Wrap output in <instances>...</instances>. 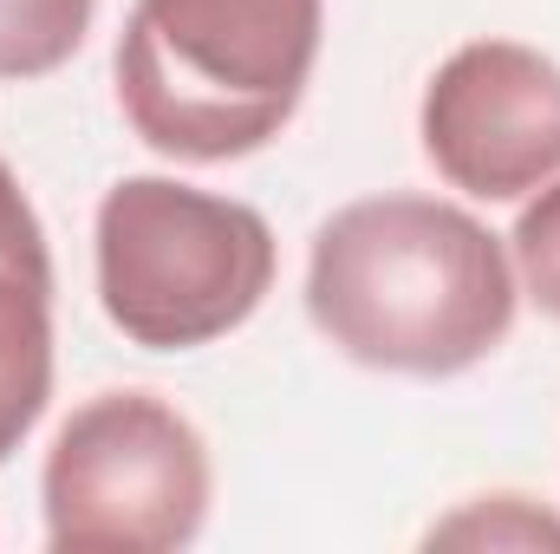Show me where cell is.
<instances>
[{
	"label": "cell",
	"mask_w": 560,
	"mask_h": 554,
	"mask_svg": "<svg viewBox=\"0 0 560 554\" xmlns=\"http://www.w3.org/2000/svg\"><path fill=\"white\" fill-rule=\"evenodd\" d=\"M306 320L352 366L456 379L515 326V262L469 209L436 196H359L306 255Z\"/></svg>",
	"instance_id": "cell-1"
},
{
	"label": "cell",
	"mask_w": 560,
	"mask_h": 554,
	"mask_svg": "<svg viewBox=\"0 0 560 554\" xmlns=\"http://www.w3.org/2000/svg\"><path fill=\"white\" fill-rule=\"evenodd\" d=\"M326 0H138L118 105L156 157L229 163L275 143L313 79Z\"/></svg>",
	"instance_id": "cell-2"
},
{
	"label": "cell",
	"mask_w": 560,
	"mask_h": 554,
	"mask_svg": "<svg viewBox=\"0 0 560 554\" xmlns=\"http://www.w3.org/2000/svg\"><path fill=\"white\" fill-rule=\"evenodd\" d=\"M98 307L143 353H196L255 320L280 268L261 209L176 183L125 176L92 229Z\"/></svg>",
	"instance_id": "cell-3"
},
{
	"label": "cell",
	"mask_w": 560,
	"mask_h": 554,
	"mask_svg": "<svg viewBox=\"0 0 560 554\" xmlns=\"http://www.w3.org/2000/svg\"><path fill=\"white\" fill-rule=\"evenodd\" d=\"M209 443L156 392H98L59 424L39 503L52 554H176L209 522Z\"/></svg>",
	"instance_id": "cell-4"
},
{
	"label": "cell",
	"mask_w": 560,
	"mask_h": 554,
	"mask_svg": "<svg viewBox=\"0 0 560 554\" xmlns=\"http://www.w3.org/2000/svg\"><path fill=\"white\" fill-rule=\"evenodd\" d=\"M423 157L476 203H515L560 176V66L522 39H469L423 85Z\"/></svg>",
	"instance_id": "cell-5"
},
{
	"label": "cell",
	"mask_w": 560,
	"mask_h": 554,
	"mask_svg": "<svg viewBox=\"0 0 560 554\" xmlns=\"http://www.w3.org/2000/svg\"><path fill=\"white\" fill-rule=\"evenodd\" d=\"M52 399V275L0 262V463Z\"/></svg>",
	"instance_id": "cell-6"
},
{
	"label": "cell",
	"mask_w": 560,
	"mask_h": 554,
	"mask_svg": "<svg viewBox=\"0 0 560 554\" xmlns=\"http://www.w3.org/2000/svg\"><path fill=\"white\" fill-rule=\"evenodd\" d=\"M98 0H0V79H46L59 72L85 33Z\"/></svg>",
	"instance_id": "cell-7"
},
{
	"label": "cell",
	"mask_w": 560,
	"mask_h": 554,
	"mask_svg": "<svg viewBox=\"0 0 560 554\" xmlns=\"http://www.w3.org/2000/svg\"><path fill=\"white\" fill-rule=\"evenodd\" d=\"M423 549H489V554H535L560 549V516H548L535 496H476L456 516L430 522Z\"/></svg>",
	"instance_id": "cell-8"
},
{
	"label": "cell",
	"mask_w": 560,
	"mask_h": 554,
	"mask_svg": "<svg viewBox=\"0 0 560 554\" xmlns=\"http://www.w3.org/2000/svg\"><path fill=\"white\" fill-rule=\"evenodd\" d=\"M509 262H515V280L528 287V300L560 320V176L555 183H541L535 203L515 216Z\"/></svg>",
	"instance_id": "cell-9"
},
{
	"label": "cell",
	"mask_w": 560,
	"mask_h": 554,
	"mask_svg": "<svg viewBox=\"0 0 560 554\" xmlns=\"http://www.w3.org/2000/svg\"><path fill=\"white\" fill-rule=\"evenodd\" d=\"M0 262H13V268H33V275H52L46 229H39V216H33V203H26L20 176L7 170V157H0Z\"/></svg>",
	"instance_id": "cell-10"
}]
</instances>
